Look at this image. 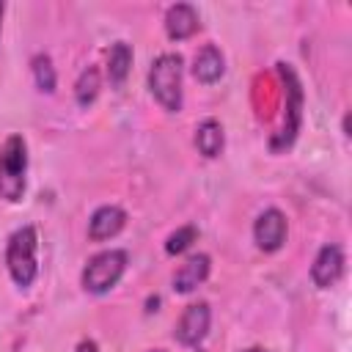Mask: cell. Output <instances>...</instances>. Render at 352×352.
Returning <instances> with one entry per match:
<instances>
[{
	"mask_svg": "<svg viewBox=\"0 0 352 352\" xmlns=\"http://www.w3.org/2000/svg\"><path fill=\"white\" fill-rule=\"evenodd\" d=\"M223 146H226L223 124L214 121V118H204V121L195 126V148H198L206 160H214V157L223 154Z\"/></svg>",
	"mask_w": 352,
	"mask_h": 352,
	"instance_id": "13",
	"label": "cell"
},
{
	"mask_svg": "<svg viewBox=\"0 0 352 352\" xmlns=\"http://www.w3.org/2000/svg\"><path fill=\"white\" fill-rule=\"evenodd\" d=\"M6 267L16 286L28 289L38 275V231L33 226H22L8 236L6 245Z\"/></svg>",
	"mask_w": 352,
	"mask_h": 352,
	"instance_id": "2",
	"label": "cell"
},
{
	"mask_svg": "<svg viewBox=\"0 0 352 352\" xmlns=\"http://www.w3.org/2000/svg\"><path fill=\"white\" fill-rule=\"evenodd\" d=\"M209 270H212V258L206 253H192L173 275V292L176 294H190L195 292L206 278H209Z\"/></svg>",
	"mask_w": 352,
	"mask_h": 352,
	"instance_id": "9",
	"label": "cell"
},
{
	"mask_svg": "<svg viewBox=\"0 0 352 352\" xmlns=\"http://www.w3.org/2000/svg\"><path fill=\"white\" fill-rule=\"evenodd\" d=\"M344 264H346L344 248L330 242V245L319 248V253H316V258H314V264H311V280H314L319 289H330V286H336V283L341 280Z\"/></svg>",
	"mask_w": 352,
	"mask_h": 352,
	"instance_id": "8",
	"label": "cell"
},
{
	"mask_svg": "<svg viewBox=\"0 0 352 352\" xmlns=\"http://www.w3.org/2000/svg\"><path fill=\"white\" fill-rule=\"evenodd\" d=\"M198 352H201V349H198Z\"/></svg>",
	"mask_w": 352,
	"mask_h": 352,
	"instance_id": "22",
	"label": "cell"
},
{
	"mask_svg": "<svg viewBox=\"0 0 352 352\" xmlns=\"http://www.w3.org/2000/svg\"><path fill=\"white\" fill-rule=\"evenodd\" d=\"M74 352H99V344L94 341V338H85V341H80L77 344V349Z\"/></svg>",
	"mask_w": 352,
	"mask_h": 352,
	"instance_id": "18",
	"label": "cell"
},
{
	"mask_svg": "<svg viewBox=\"0 0 352 352\" xmlns=\"http://www.w3.org/2000/svg\"><path fill=\"white\" fill-rule=\"evenodd\" d=\"M28 187V143L22 135H8L0 146V198L22 201Z\"/></svg>",
	"mask_w": 352,
	"mask_h": 352,
	"instance_id": "3",
	"label": "cell"
},
{
	"mask_svg": "<svg viewBox=\"0 0 352 352\" xmlns=\"http://www.w3.org/2000/svg\"><path fill=\"white\" fill-rule=\"evenodd\" d=\"M223 72H226L223 52L214 44H204L195 52V58H192V74H195V80L204 82V85H212V82H217L223 77Z\"/></svg>",
	"mask_w": 352,
	"mask_h": 352,
	"instance_id": "12",
	"label": "cell"
},
{
	"mask_svg": "<svg viewBox=\"0 0 352 352\" xmlns=\"http://www.w3.org/2000/svg\"><path fill=\"white\" fill-rule=\"evenodd\" d=\"M278 74H280V82H283V94H286V107H283V124L280 129L270 138V148L278 154V151H286L297 135H300V126H302V85L294 74V69L289 63H278Z\"/></svg>",
	"mask_w": 352,
	"mask_h": 352,
	"instance_id": "4",
	"label": "cell"
},
{
	"mask_svg": "<svg viewBox=\"0 0 352 352\" xmlns=\"http://www.w3.org/2000/svg\"><path fill=\"white\" fill-rule=\"evenodd\" d=\"M30 72H33V80H36V88H38V91H44V94H52V91H55L58 74H55V66H52V58H50V55H44V52L33 55Z\"/></svg>",
	"mask_w": 352,
	"mask_h": 352,
	"instance_id": "16",
	"label": "cell"
},
{
	"mask_svg": "<svg viewBox=\"0 0 352 352\" xmlns=\"http://www.w3.org/2000/svg\"><path fill=\"white\" fill-rule=\"evenodd\" d=\"M132 66V47L126 41H116L107 50V80L113 88H121Z\"/></svg>",
	"mask_w": 352,
	"mask_h": 352,
	"instance_id": "14",
	"label": "cell"
},
{
	"mask_svg": "<svg viewBox=\"0 0 352 352\" xmlns=\"http://www.w3.org/2000/svg\"><path fill=\"white\" fill-rule=\"evenodd\" d=\"M124 226H126V212L121 206H116V204H104V206H99L91 214V220H88V236L94 242H102V239L116 236Z\"/></svg>",
	"mask_w": 352,
	"mask_h": 352,
	"instance_id": "11",
	"label": "cell"
},
{
	"mask_svg": "<svg viewBox=\"0 0 352 352\" xmlns=\"http://www.w3.org/2000/svg\"><path fill=\"white\" fill-rule=\"evenodd\" d=\"M195 239H198V226H182V228H176V231L165 239V253L179 256V253H184L187 248H192Z\"/></svg>",
	"mask_w": 352,
	"mask_h": 352,
	"instance_id": "17",
	"label": "cell"
},
{
	"mask_svg": "<svg viewBox=\"0 0 352 352\" xmlns=\"http://www.w3.org/2000/svg\"><path fill=\"white\" fill-rule=\"evenodd\" d=\"M201 28V16L190 3H176L165 11V33L173 41H184L190 36H195Z\"/></svg>",
	"mask_w": 352,
	"mask_h": 352,
	"instance_id": "10",
	"label": "cell"
},
{
	"mask_svg": "<svg viewBox=\"0 0 352 352\" xmlns=\"http://www.w3.org/2000/svg\"><path fill=\"white\" fill-rule=\"evenodd\" d=\"M0 28H3V3H0Z\"/></svg>",
	"mask_w": 352,
	"mask_h": 352,
	"instance_id": "20",
	"label": "cell"
},
{
	"mask_svg": "<svg viewBox=\"0 0 352 352\" xmlns=\"http://www.w3.org/2000/svg\"><path fill=\"white\" fill-rule=\"evenodd\" d=\"M209 324H212V308H209V302H204V300L201 302H190L182 311L173 336H176V341L182 346H198L206 338Z\"/></svg>",
	"mask_w": 352,
	"mask_h": 352,
	"instance_id": "6",
	"label": "cell"
},
{
	"mask_svg": "<svg viewBox=\"0 0 352 352\" xmlns=\"http://www.w3.org/2000/svg\"><path fill=\"white\" fill-rule=\"evenodd\" d=\"M182 77H184V58L179 52H162L151 60L148 91L168 113L182 110Z\"/></svg>",
	"mask_w": 352,
	"mask_h": 352,
	"instance_id": "1",
	"label": "cell"
},
{
	"mask_svg": "<svg viewBox=\"0 0 352 352\" xmlns=\"http://www.w3.org/2000/svg\"><path fill=\"white\" fill-rule=\"evenodd\" d=\"M151 352H165V349H151Z\"/></svg>",
	"mask_w": 352,
	"mask_h": 352,
	"instance_id": "21",
	"label": "cell"
},
{
	"mask_svg": "<svg viewBox=\"0 0 352 352\" xmlns=\"http://www.w3.org/2000/svg\"><path fill=\"white\" fill-rule=\"evenodd\" d=\"M286 231H289V226H286V214H283L280 209H275V206L264 209V212L256 217V223H253V239H256V248L264 250V253H275V250H280L283 242H286Z\"/></svg>",
	"mask_w": 352,
	"mask_h": 352,
	"instance_id": "7",
	"label": "cell"
},
{
	"mask_svg": "<svg viewBox=\"0 0 352 352\" xmlns=\"http://www.w3.org/2000/svg\"><path fill=\"white\" fill-rule=\"evenodd\" d=\"M126 261H129V256L121 248H110V250L91 256L85 270H82V289L91 294L110 292L121 280V275L126 272Z\"/></svg>",
	"mask_w": 352,
	"mask_h": 352,
	"instance_id": "5",
	"label": "cell"
},
{
	"mask_svg": "<svg viewBox=\"0 0 352 352\" xmlns=\"http://www.w3.org/2000/svg\"><path fill=\"white\" fill-rule=\"evenodd\" d=\"M99 88H102V74L96 66H85L74 82V99L80 107H91L99 96Z\"/></svg>",
	"mask_w": 352,
	"mask_h": 352,
	"instance_id": "15",
	"label": "cell"
},
{
	"mask_svg": "<svg viewBox=\"0 0 352 352\" xmlns=\"http://www.w3.org/2000/svg\"><path fill=\"white\" fill-rule=\"evenodd\" d=\"M242 352H270V349H261V346H248V349H242Z\"/></svg>",
	"mask_w": 352,
	"mask_h": 352,
	"instance_id": "19",
	"label": "cell"
}]
</instances>
